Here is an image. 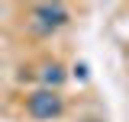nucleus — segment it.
<instances>
[{
	"instance_id": "nucleus-1",
	"label": "nucleus",
	"mask_w": 129,
	"mask_h": 122,
	"mask_svg": "<svg viewBox=\"0 0 129 122\" xmlns=\"http://www.w3.org/2000/svg\"><path fill=\"white\" fill-rule=\"evenodd\" d=\"M29 112L36 119H58L64 112V103L55 90H36L29 96Z\"/></svg>"
},
{
	"instance_id": "nucleus-2",
	"label": "nucleus",
	"mask_w": 129,
	"mask_h": 122,
	"mask_svg": "<svg viewBox=\"0 0 129 122\" xmlns=\"http://www.w3.org/2000/svg\"><path fill=\"white\" fill-rule=\"evenodd\" d=\"M32 23H36L39 32H52V29H58V26L68 23V10L61 3H39L32 10Z\"/></svg>"
},
{
	"instance_id": "nucleus-3",
	"label": "nucleus",
	"mask_w": 129,
	"mask_h": 122,
	"mask_svg": "<svg viewBox=\"0 0 129 122\" xmlns=\"http://www.w3.org/2000/svg\"><path fill=\"white\" fill-rule=\"evenodd\" d=\"M42 80H45L48 87H58L64 80V68L61 64H45V71H42Z\"/></svg>"
}]
</instances>
